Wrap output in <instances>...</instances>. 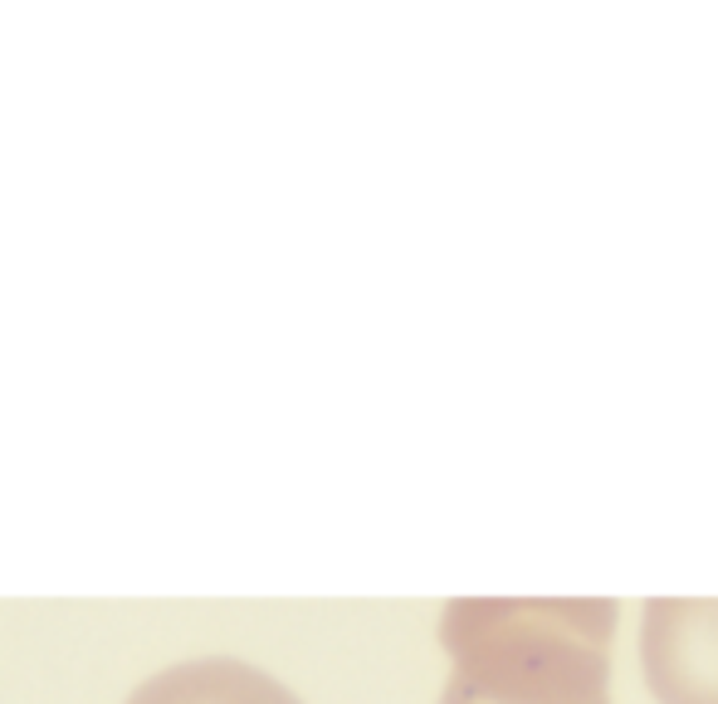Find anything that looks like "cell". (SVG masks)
<instances>
[{
  "mask_svg": "<svg viewBox=\"0 0 718 704\" xmlns=\"http://www.w3.org/2000/svg\"><path fill=\"white\" fill-rule=\"evenodd\" d=\"M640 665L660 704H718V597H650Z\"/></svg>",
  "mask_w": 718,
  "mask_h": 704,
  "instance_id": "cell-2",
  "label": "cell"
},
{
  "mask_svg": "<svg viewBox=\"0 0 718 704\" xmlns=\"http://www.w3.org/2000/svg\"><path fill=\"white\" fill-rule=\"evenodd\" d=\"M611 597H455L440 704H611Z\"/></svg>",
  "mask_w": 718,
  "mask_h": 704,
  "instance_id": "cell-1",
  "label": "cell"
},
{
  "mask_svg": "<svg viewBox=\"0 0 718 704\" xmlns=\"http://www.w3.org/2000/svg\"><path fill=\"white\" fill-rule=\"evenodd\" d=\"M128 704H303L289 685L245 661H181L132 690Z\"/></svg>",
  "mask_w": 718,
  "mask_h": 704,
  "instance_id": "cell-3",
  "label": "cell"
}]
</instances>
